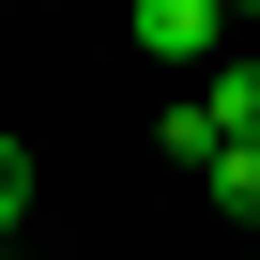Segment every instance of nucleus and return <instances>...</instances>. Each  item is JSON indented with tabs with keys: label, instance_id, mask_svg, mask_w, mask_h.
I'll list each match as a JSON object with an SVG mask.
<instances>
[{
	"label": "nucleus",
	"instance_id": "nucleus-3",
	"mask_svg": "<svg viewBox=\"0 0 260 260\" xmlns=\"http://www.w3.org/2000/svg\"><path fill=\"white\" fill-rule=\"evenodd\" d=\"M153 153H169V169H214V107H199V92H184V107L153 122Z\"/></svg>",
	"mask_w": 260,
	"mask_h": 260
},
{
	"label": "nucleus",
	"instance_id": "nucleus-5",
	"mask_svg": "<svg viewBox=\"0 0 260 260\" xmlns=\"http://www.w3.org/2000/svg\"><path fill=\"white\" fill-rule=\"evenodd\" d=\"M16 214H31V153L0 138V245H16Z\"/></svg>",
	"mask_w": 260,
	"mask_h": 260
},
{
	"label": "nucleus",
	"instance_id": "nucleus-1",
	"mask_svg": "<svg viewBox=\"0 0 260 260\" xmlns=\"http://www.w3.org/2000/svg\"><path fill=\"white\" fill-rule=\"evenodd\" d=\"M138 61L214 77V61H230V16H214V0H138Z\"/></svg>",
	"mask_w": 260,
	"mask_h": 260
},
{
	"label": "nucleus",
	"instance_id": "nucleus-4",
	"mask_svg": "<svg viewBox=\"0 0 260 260\" xmlns=\"http://www.w3.org/2000/svg\"><path fill=\"white\" fill-rule=\"evenodd\" d=\"M199 184H214V214H245V230H260V153H214Z\"/></svg>",
	"mask_w": 260,
	"mask_h": 260
},
{
	"label": "nucleus",
	"instance_id": "nucleus-2",
	"mask_svg": "<svg viewBox=\"0 0 260 260\" xmlns=\"http://www.w3.org/2000/svg\"><path fill=\"white\" fill-rule=\"evenodd\" d=\"M199 107H214V153H260V46H230L199 77Z\"/></svg>",
	"mask_w": 260,
	"mask_h": 260
}]
</instances>
